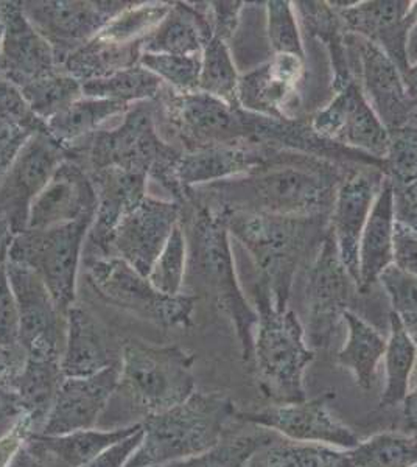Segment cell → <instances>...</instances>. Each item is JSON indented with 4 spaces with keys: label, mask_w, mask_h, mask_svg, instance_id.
Instances as JSON below:
<instances>
[{
    "label": "cell",
    "mask_w": 417,
    "mask_h": 467,
    "mask_svg": "<svg viewBox=\"0 0 417 467\" xmlns=\"http://www.w3.org/2000/svg\"><path fill=\"white\" fill-rule=\"evenodd\" d=\"M195 357L180 346L141 340L122 345L119 382L99 429L111 431L164 413L195 393Z\"/></svg>",
    "instance_id": "obj_1"
},
{
    "label": "cell",
    "mask_w": 417,
    "mask_h": 467,
    "mask_svg": "<svg viewBox=\"0 0 417 467\" xmlns=\"http://www.w3.org/2000/svg\"><path fill=\"white\" fill-rule=\"evenodd\" d=\"M343 180L333 162L304 154L287 164L201 189H209L212 193L211 200L204 202L229 211L322 217L332 211L335 193Z\"/></svg>",
    "instance_id": "obj_2"
},
{
    "label": "cell",
    "mask_w": 417,
    "mask_h": 467,
    "mask_svg": "<svg viewBox=\"0 0 417 467\" xmlns=\"http://www.w3.org/2000/svg\"><path fill=\"white\" fill-rule=\"evenodd\" d=\"M70 153L88 171H139L162 187L172 202L181 206L191 202L192 192L185 191L176 178V162L182 150L167 142L159 131L156 100L132 105L116 125L101 128L70 149Z\"/></svg>",
    "instance_id": "obj_3"
},
{
    "label": "cell",
    "mask_w": 417,
    "mask_h": 467,
    "mask_svg": "<svg viewBox=\"0 0 417 467\" xmlns=\"http://www.w3.org/2000/svg\"><path fill=\"white\" fill-rule=\"evenodd\" d=\"M187 204L192 206L189 235L185 234L189 250L187 275L198 277L217 297L218 306L235 326L242 358L251 365L259 318L238 281L226 213L222 207L209 202L200 204L191 200Z\"/></svg>",
    "instance_id": "obj_4"
},
{
    "label": "cell",
    "mask_w": 417,
    "mask_h": 467,
    "mask_svg": "<svg viewBox=\"0 0 417 467\" xmlns=\"http://www.w3.org/2000/svg\"><path fill=\"white\" fill-rule=\"evenodd\" d=\"M253 307L259 319L251 365L260 393L273 405L306 400L304 376L315 352L307 345L304 326L290 308H276L264 282L254 285Z\"/></svg>",
    "instance_id": "obj_5"
},
{
    "label": "cell",
    "mask_w": 417,
    "mask_h": 467,
    "mask_svg": "<svg viewBox=\"0 0 417 467\" xmlns=\"http://www.w3.org/2000/svg\"><path fill=\"white\" fill-rule=\"evenodd\" d=\"M223 209V207H222ZM227 229L231 237L248 251L260 282L270 288L276 308L288 307L296 271L310 250V244L321 242L319 237L324 217H288L275 213L229 211ZM326 235V234H324Z\"/></svg>",
    "instance_id": "obj_6"
},
{
    "label": "cell",
    "mask_w": 417,
    "mask_h": 467,
    "mask_svg": "<svg viewBox=\"0 0 417 467\" xmlns=\"http://www.w3.org/2000/svg\"><path fill=\"white\" fill-rule=\"evenodd\" d=\"M233 399L195 391L184 402L142 422V442L127 467H158L209 451L237 424Z\"/></svg>",
    "instance_id": "obj_7"
},
{
    "label": "cell",
    "mask_w": 417,
    "mask_h": 467,
    "mask_svg": "<svg viewBox=\"0 0 417 467\" xmlns=\"http://www.w3.org/2000/svg\"><path fill=\"white\" fill-rule=\"evenodd\" d=\"M162 138L182 151L251 144L249 112L204 94H178L165 86L156 99Z\"/></svg>",
    "instance_id": "obj_8"
},
{
    "label": "cell",
    "mask_w": 417,
    "mask_h": 467,
    "mask_svg": "<svg viewBox=\"0 0 417 467\" xmlns=\"http://www.w3.org/2000/svg\"><path fill=\"white\" fill-rule=\"evenodd\" d=\"M92 222L48 229H26L15 235L8 261L32 268L68 317L77 304V281L83 265L86 237Z\"/></svg>",
    "instance_id": "obj_9"
},
{
    "label": "cell",
    "mask_w": 417,
    "mask_h": 467,
    "mask_svg": "<svg viewBox=\"0 0 417 467\" xmlns=\"http://www.w3.org/2000/svg\"><path fill=\"white\" fill-rule=\"evenodd\" d=\"M86 276L99 296L114 307L161 327H189L195 310L193 295H164L148 277L117 257L83 262Z\"/></svg>",
    "instance_id": "obj_10"
},
{
    "label": "cell",
    "mask_w": 417,
    "mask_h": 467,
    "mask_svg": "<svg viewBox=\"0 0 417 467\" xmlns=\"http://www.w3.org/2000/svg\"><path fill=\"white\" fill-rule=\"evenodd\" d=\"M132 4L125 0H24L21 6L63 66L70 55L92 41L108 22Z\"/></svg>",
    "instance_id": "obj_11"
},
{
    "label": "cell",
    "mask_w": 417,
    "mask_h": 467,
    "mask_svg": "<svg viewBox=\"0 0 417 467\" xmlns=\"http://www.w3.org/2000/svg\"><path fill=\"white\" fill-rule=\"evenodd\" d=\"M5 266L19 317V346L28 358L61 361L68 317L32 268L11 261Z\"/></svg>",
    "instance_id": "obj_12"
},
{
    "label": "cell",
    "mask_w": 417,
    "mask_h": 467,
    "mask_svg": "<svg viewBox=\"0 0 417 467\" xmlns=\"http://www.w3.org/2000/svg\"><path fill=\"white\" fill-rule=\"evenodd\" d=\"M357 288L339 259L330 233L319 244L317 257L307 277V345L312 349H328L332 345L344 312L350 310L352 293Z\"/></svg>",
    "instance_id": "obj_13"
},
{
    "label": "cell",
    "mask_w": 417,
    "mask_h": 467,
    "mask_svg": "<svg viewBox=\"0 0 417 467\" xmlns=\"http://www.w3.org/2000/svg\"><path fill=\"white\" fill-rule=\"evenodd\" d=\"M72 153L50 133L33 134L0 181V215L11 231L24 233L33 202L47 186L53 173Z\"/></svg>",
    "instance_id": "obj_14"
},
{
    "label": "cell",
    "mask_w": 417,
    "mask_h": 467,
    "mask_svg": "<svg viewBox=\"0 0 417 467\" xmlns=\"http://www.w3.org/2000/svg\"><path fill=\"white\" fill-rule=\"evenodd\" d=\"M337 394L326 391L321 396L293 404L273 405L257 411H238V422L257 425L275 431L286 440L310 442L350 451L359 446V436L337 420L330 411V402Z\"/></svg>",
    "instance_id": "obj_15"
},
{
    "label": "cell",
    "mask_w": 417,
    "mask_h": 467,
    "mask_svg": "<svg viewBox=\"0 0 417 467\" xmlns=\"http://www.w3.org/2000/svg\"><path fill=\"white\" fill-rule=\"evenodd\" d=\"M310 127L328 142L381 162L390 147V131L370 108L355 78L335 89L333 100L312 117Z\"/></svg>",
    "instance_id": "obj_16"
},
{
    "label": "cell",
    "mask_w": 417,
    "mask_h": 467,
    "mask_svg": "<svg viewBox=\"0 0 417 467\" xmlns=\"http://www.w3.org/2000/svg\"><path fill=\"white\" fill-rule=\"evenodd\" d=\"M181 220L180 202L147 195L117 224L109 242V257L120 259L148 277Z\"/></svg>",
    "instance_id": "obj_17"
},
{
    "label": "cell",
    "mask_w": 417,
    "mask_h": 467,
    "mask_svg": "<svg viewBox=\"0 0 417 467\" xmlns=\"http://www.w3.org/2000/svg\"><path fill=\"white\" fill-rule=\"evenodd\" d=\"M301 156L293 151L255 144L191 150L181 153L176 162V178L185 191L192 192L198 187L251 175L273 165L287 164Z\"/></svg>",
    "instance_id": "obj_18"
},
{
    "label": "cell",
    "mask_w": 417,
    "mask_h": 467,
    "mask_svg": "<svg viewBox=\"0 0 417 467\" xmlns=\"http://www.w3.org/2000/svg\"><path fill=\"white\" fill-rule=\"evenodd\" d=\"M385 173L379 167H366L344 176L339 182L332 211L330 228L339 259L359 288V248L361 234L379 195Z\"/></svg>",
    "instance_id": "obj_19"
},
{
    "label": "cell",
    "mask_w": 417,
    "mask_h": 467,
    "mask_svg": "<svg viewBox=\"0 0 417 467\" xmlns=\"http://www.w3.org/2000/svg\"><path fill=\"white\" fill-rule=\"evenodd\" d=\"M96 209V186L89 171L79 161L69 158L59 165L47 186L33 202L26 229L92 222Z\"/></svg>",
    "instance_id": "obj_20"
},
{
    "label": "cell",
    "mask_w": 417,
    "mask_h": 467,
    "mask_svg": "<svg viewBox=\"0 0 417 467\" xmlns=\"http://www.w3.org/2000/svg\"><path fill=\"white\" fill-rule=\"evenodd\" d=\"M350 44H354L359 61V85L370 108L390 133L407 127L417 109V101L408 94L401 70L383 50L365 37L355 35Z\"/></svg>",
    "instance_id": "obj_21"
},
{
    "label": "cell",
    "mask_w": 417,
    "mask_h": 467,
    "mask_svg": "<svg viewBox=\"0 0 417 467\" xmlns=\"http://www.w3.org/2000/svg\"><path fill=\"white\" fill-rule=\"evenodd\" d=\"M4 37L0 48V80L22 89L32 81L61 69L50 44L33 27L21 2H0Z\"/></svg>",
    "instance_id": "obj_22"
},
{
    "label": "cell",
    "mask_w": 417,
    "mask_h": 467,
    "mask_svg": "<svg viewBox=\"0 0 417 467\" xmlns=\"http://www.w3.org/2000/svg\"><path fill=\"white\" fill-rule=\"evenodd\" d=\"M96 186L97 209L86 237L83 262L109 257L117 224L148 195V176L122 169L89 171Z\"/></svg>",
    "instance_id": "obj_23"
},
{
    "label": "cell",
    "mask_w": 417,
    "mask_h": 467,
    "mask_svg": "<svg viewBox=\"0 0 417 467\" xmlns=\"http://www.w3.org/2000/svg\"><path fill=\"white\" fill-rule=\"evenodd\" d=\"M119 382V363L88 378H64L41 435L90 431L100 424Z\"/></svg>",
    "instance_id": "obj_24"
},
{
    "label": "cell",
    "mask_w": 417,
    "mask_h": 467,
    "mask_svg": "<svg viewBox=\"0 0 417 467\" xmlns=\"http://www.w3.org/2000/svg\"><path fill=\"white\" fill-rule=\"evenodd\" d=\"M304 61L295 55H273L270 61L240 75L238 107L257 116L296 119L291 107L306 74Z\"/></svg>",
    "instance_id": "obj_25"
},
{
    "label": "cell",
    "mask_w": 417,
    "mask_h": 467,
    "mask_svg": "<svg viewBox=\"0 0 417 467\" xmlns=\"http://www.w3.org/2000/svg\"><path fill=\"white\" fill-rule=\"evenodd\" d=\"M122 346L117 348L105 324L90 310L75 304L68 312V332L61 369L64 378H88L105 371L120 360Z\"/></svg>",
    "instance_id": "obj_26"
},
{
    "label": "cell",
    "mask_w": 417,
    "mask_h": 467,
    "mask_svg": "<svg viewBox=\"0 0 417 467\" xmlns=\"http://www.w3.org/2000/svg\"><path fill=\"white\" fill-rule=\"evenodd\" d=\"M396 218V191L391 180L385 176L360 240V293L368 292L379 282L381 273L392 265Z\"/></svg>",
    "instance_id": "obj_27"
},
{
    "label": "cell",
    "mask_w": 417,
    "mask_h": 467,
    "mask_svg": "<svg viewBox=\"0 0 417 467\" xmlns=\"http://www.w3.org/2000/svg\"><path fill=\"white\" fill-rule=\"evenodd\" d=\"M142 429V424L122 429H90L64 435L26 436V446L44 467H85L108 447Z\"/></svg>",
    "instance_id": "obj_28"
},
{
    "label": "cell",
    "mask_w": 417,
    "mask_h": 467,
    "mask_svg": "<svg viewBox=\"0 0 417 467\" xmlns=\"http://www.w3.org/2000/svg\"><path fill=\"white\" fill-rule=\"evenodd\" d=\"M172 2L170 10L143 43V54L200 57L214 36L207 4Z\"/></svg>",
    "instance_id": "obj_29"
},
{
    "label": "cell",
    "mask_w": 417,
    "mask_h": 467,
    "mask_svg": "<svg viewBox=\"0 0 417 467\" xmlns=\"http://www.w3.org/2000/svg\"><path fill=\"white\" fill-rule=\"evenodd\" d=\"M64 380L61 361L39 360L26 357L17 376L13 393L21 405L30 435L43 431L44 422L55 404Z\"/></svg>",
    "instance_id": "obj_30"
},
{
    "label": "cell",
    "mask_w": 417,
    "mask_h": 467,
    "mask_svg": "<svg viewBox=\"0 0 417 467\" xmlns=\"http://www.w3.org/2000/svg\"><path fill=\"white\" fill-rule=\"evenodd\" d=\"M348 338L337 354V363L354 376L357 387L370 391L374 387L377 367L385 356L386 338L372 324L354 314L344 312Z\"/></svg>",
    "instance_id": "obj_31"
},
{
    "label": "cell",
    "mask_w": 417,
    "mask_h": 467,
    "mask_svg": "<svg viewBox=\"0 0 417 467\" xmlns=\"http://www.w3.org/2000/svg\"><path fill=\"white\" fill-rule=\"evenodd\" d=\"M130 108L119 101L83 96L48 120V133L70 151L108 123L119 120Z\"/></svg>",
    "instance_id": "obj_32"
},
{
    "label": "cell",
    "mask_w": 417,
    "mask_h": 467,
    "mask_svg": "<svg viewBox=\"0 0 417 467\" xmlns=\"http://www.w3.org/2000/svg\"><path fill=\"white\" fill-rule=\"evenodd\" d=\"M277 438L275 431L238 422L209 451L158 467H249L254 457Z\"/></svg>",
    "instance_id": "obj_33"
},
{
    "label": "cell",
    "mask_w": 417,
    "mask_h": 467,
    "mask_svg": "<svg viewBox=\"0 0 417 467\" xmlns=\"http://www.w3.org/2000/svg\"><path fill=\"white\" fill-rule=\"evenodd\" d=\"M385 388L381 409L403 404L410 393V380L416 367L417 343L396 315H390V337L386 340Z\"/></svg>",
    "instance_id": "obj_34"
},
{
    "label": "cell",
    "mask_w": 417,
    "mask_h": 467,
    "mask_svg": "<svg viewBox=\"0 0 417 467\" xmlns=\"http://www.w3.org/2000/svg\"><path fill=\"white\" fill-rule=\"evenodd\" d=\"M165 86L156 75L138 64L130 69L83 83V96L119 101L132 107L141 101L156 100Z\"/></svg>",
    "instance_id": "obj_35"
},
{
    "label": "cell",
    "mask_w": 417,
    "mask_h": 467,
    "mask_svg": "<svg viewBox=\"0 0 417 467\" xmlns=\"http://www.w3.org/2000/svg\"><path fill=\"white\" fill-rule=\"evenodd\" d=\"M249 467H352L348 451L277 438L254 457Z\"/></svg>",
    "instance_id": "obj_36"
},
{
    "label": "cell",
    "mask_w": 417,
    "mask_h": 467,
    "mask_svg": "<svg viewBox=\"0 0 417 467\" xmlns=\"http://www.w3.org/2000/svg\"><path fill=\"white\" fill-rule=\"evenodd\" d=\"M352 467H417V436L383 431L348 451Z\"/></svg>",
    "instance_id": "obj_37"
},
{
    "label": "cell",
    "mask_w": 417,
    "mask_h": 467,
    "mask_svg": "<svg viewBox=\"0 0 417 467\" xmlns=\"http://www.w3.org/2000/svg\"><path fill=\"white\" fill-rule=\"evenodd\" d=\"M240 74L229 44L212 36L201 54L200 92L238 107L237 89Z\"/></svg>",
    "instance_id": "obj_38"
},
{
    "label": "cell",
    "mask_w": 417,
    "mask_h": 467,
    "mask_svg": "<svg viewBox=\"0 0 417 467\" xmlns=\"http://www.w3.org/2000/svg\"><path fill=\"white\" fill-rule=\"evenodd\" d=\"M21 90L33 111L48 122L83 97V83L58 69L28 83Z\"/></svg>",
    "instance_id": "obj_39"
},
{
    "label": "cell",
    "mask_w": 417,
    "mask_h": 467,
    "mask_svg": "<svg viewBox=\"0 0 417 467\" xmlns=\"http://www.w3.org/2000/svg\"><path fill=\"white\" fill-rule=\"evenodd\" d=\"M187 262H189V250H187V237L181 223L173 229V233L167 240L164 248L161 251L153 268L148 275V281L153 284L154 288L164 295H181L187 277Z\"/></svg>",
    "instance_id": "obj_40"
},
{
    "label": "cell",
    "mask_w": 417,
    "mask_h": 467,
    "mask_svg": "<svg viewBox=\"0 0 417 467\" xmlns=\"http://www.w3.org/2000/svg\"><path fill=\"white\" fill-rule=\"evenodd\" d=\"M141 66L178 94H191L200 88V57L142 54Z\"/></svg>",
    "instance_id": "obj_41"
},
{
    "label": "cell",
    "mask_w": 417,
    "mask_h": 467,
    "mask_svg": "<svg viewBox=\"0 0 417 467\" xmlns=\"http://www.w3.org/2000/svg\"><path fill=\"white\" fill-rule=\"evenodd\" d=\"M266 33L273 55H295L306 59L297 15L291 2H266Z\"/></svg>",
    "instance_id": "obj_42"
},
{
    "label": "cell",
    "mask_w": 417,
    "mask_h": 467,
    "mask_svg": "<svg viewBox=\"0 0 417 467\" xmlns=\"http://www.w3.org/2000/svg\"><path fill=\"white\" fill-rule=\"evenodd\" d=\"M383 173L396 189L417 181V127L407 125L390 133V147L383 158Z\"/></svg>",
    "instance_id": "obj_43"
},
{
    "label": "cell",
    "mask_w": 417,
    "mask_h": 467,
    "mask_svg": "<svg viewBox=\"0 0 417 467\" xmlns=\"http://www.w3.org/2000/svg\"><path fill=\"white\" fill-rule=\"evenodd\" d=\"M379 284L391 303L392 314L412 337H417V277L390 265L381 273Z\"/></svg>",
    "instance_id": "obj_44"
},
{
    "label": "cell",
    "mask_w": 417,
    "mask_h": 467,
    "mask_svg": "<svg viewBox=\"0 0 417 467\" xmlns=\"http://www.w3.org/2000/svg\"><path fill=\"white\" fill-rule=\"evenodd\" d=\"M0 120L30 136L48 133L47 122L33 111L22 90L5 80H0Z\"/></svg>",
    "instance_id": "obj_45"
},
{
    "label": "cell",
    "mask_w": 417,
    "mask_h": 467,
    "mask_svg": "<svg viewBox=\"0 0 417 467\" xmlns=\"http://www.w3.org/2000/svg\"><path fill=\"white\" fill-rule=\"evenodd\" d=\"M5 265L0 266V345L19 346V317Z\"/></svg>",
    "instance_id": "obj_46"
},
{
    "label": "cell",
    "mask_w": 417,
    "mask_h": 467,
    "mask_svg": "<svg viewBox=\"0 0 417 467\" xmlns=\"http://www.w3.org/2000/svg\"><path fill=\"white\" fill-rule=\"evenodd\" d=\"M392 265L417 277V234L399 218L394 226Z\"/></svg>",
    "instance_id": "obj_47"
},
{
    "label": "cell",
    "mask_w": 417,
    "mask_h": 467,
    "mask_svg": "<svg viewBox=\"0 0 417 467\" xmlns=\"http://www.w3.org/2000/svg\"><path fill=\"white\" fill-rule=\"evenodd\" d=\"M244 2H211L207 4V13L211 21L214 36L229 43L240 22V13L244 11Z\"/></svg>",
    "instance_id": "obj_48"
},
{
    "label": "cell",
    "mask_w": 417,
    "mask_h": 467,
    "mask_svg": "<svg viewBox=\"0 0 417 467\" xmlns=\"http://www.w3.org/2000/svg\"><path fill=\"white\" fill-rule=\"evenodd\" d=\"M143 431H136L127 436L125 440L119 441L116 444L108 447L100 451L92 462H88L85 467H127L132 455L136 453L141 442H142Z\"/></svg>",
    "instance_id": "obj_49"
},
{
    "label": "cell",
    "mask_w": 417,
    "mask_h": 467,
    "mask_svg": "<svg viewBox=\"0 0 417 467\" xmlns=\"http://www.w3.org/2000/svg\"><path fill=\"white\" fill-rule=\"evenodd\" d=\"M30 138H32L30 134L24 133L21 130L10 127L0 120V181Z\"/></svg>",
    "instance_id": "obj_50"
},
{
    "label": "cell",
    "mask_w": 417,
    "mask_h": 467,
    "mask_svg": "<svg viewBox=\"0 0 417 467\" xmlns=\"http://www.w3.org/2000/svg\"><path fill=\"white\" fill-rule=\"evenodd\" d=\"M26 360V354L21 346L0 345V388L13 391Z\"/></svg>",
    "instance_id": "obj_51"
},
{
    "label": "cell",
    "mask_w": 417,
    "mask_h": 467,
    "mask_svg": "<svg viewBox=\"0 0 417 467\" xmlns=\"http://www.w3.org/2000/svg\"><path fill=\"white\" fill-rule=\"evenodd\" d=\"M24 420V413L15 393L0 388V438L11 433Z\"/></svg>",
    "instance_id": "obj_52"
},
{
    "label": "cell",
    "mask_w": 417,
    "mask_h": 467,
    "mask_svg": "<svg viewBox=\"0 0 417 467\" xmlns=\"http://www.w3.org/2000/svg\"><path fill=\"white\" fill-rule=\"evenodd\" d=\"M30 435V429L26 420L8 435L0 438V467H6L15 458L17 451L24 446L26 436Z\"/></svg>",
    "instance_id": "obj_53"
},
{
    "label": "cell",
    "mask_w": 417,
    "mask_h": 467,
    "mask_svg": "<svg viewBox=\"0 0 417 467\" xmlns=\"http://www.w3.org/2000/svg\"><path fill=\"white\" fill-rule=\"evenodd\" d=\"M403 420L405 427L412 431V435L417 436V383L412 391L408 393L403 400Z\"/></svg>",
    "instance_id": "obj_54"
},
{
    "label": "cell",
    "mask_w": 417,
    "mask_h": 467,
    "mask_svg": "<svg viewBox=\"0 0 417 467\" xmlns=\"http://www.w3.org/2000/svg\"><path fill=\"white\" fill-rule=\"evenodd\" d=\"M396 191V189H394ZM396 217L417 234V209L396 193Z\"/></svg>",
    "instance_id": "obj_55"
},
{
    "label": "cell",
    "mask_w": 417,
    "mask_h": 467,
    "mask_svg": "<svg viewBox=\"0 0 417 467\" xmlns=\"http://www.w3.org/2000/svg\"><path fill=\"white\" fill-rule=\"evenodd\" d=\"M15 240V233L11 231L10 224L5 218L0 215V266L5 265L10 254L11 244Z\"/></svg>",
    "instance_id": "obj_56"
},
{
    "label": "cell",
    "mask_w": 417,
    "mask_h": 467,
    "mask_svg": "<svg viewBox=\"0 0 417 467\" xmlns=\"http://www.w3.org/2000/svg\"><path fill=\"white\" fill-rule=\"evenodd\" d=\"M6 467H44L41 462H37V458L33 455L32 451H28L24 442V446L17 451L15 458L11 460L10 464Z\"/></svg>",
    "instance_id": "obj_57"
},
{
    "label": "cell",
    "mask_w": 417,
    "mask_h": 467,
    "mask_svg": "<svg viewBox=\"0 0 417 467\" xmlns=\"http://www.w3.org/2000/svg\"><path fill=\"white\" fill-rule=\"evenodd\" d=\"M403 83L407 86L408 94L412 100L417 101V63L410 64L408 69L401 74Z\"/></svg>",
    "instance_id": "obj_58"
},
{
    "label": "cell",
    "mask_w": 417,
    "mask_h": 467,
    "mask_svg": "<svg viewBox=\"0 0 417 467\" xmlns=\"http://www.w3.org/2000/svg\"><path fill=\"white\" fill-rule=\"evenodd\" d=\"M394 189H396V187H394ZM396 193L399 197L403 198L405 202H410L412 207H416L417 209V181L412 182L410 186L396 189Z\"/></svg>",
    "instance_id": "obj_59"
},
{
    "label": "cell",
    "mask_w": 417,
    "mask_h": 467,
    "mask_svg": "<svg viewBox=\"0 0 417 467\" xmlns=\"http://www.w3.org/2000/svg\"><path fill=\"white\" fill-rule=\"evenodd\" d=\"M2 37H4V19H2V8H0V48H2Z\"/></svg>",
    "instance_id": "obj_60"
},
{
    "label": "cell",
    "mask_w": 417,
    "mask_h": 467,
    "mask_svg": "<svg viewBox=\"0 0 417 467\" xmlns=\"http://www.w3.org/2000/svg\"><path fill=\"white\" fill-rule=\"evenodd\" d=\"M408 125H414V127H417V109L414 111V114H412V120H410Z\"/></svg>",
    "instance_id": "obj_61"
},
{
    "label": "cell",
    "mask_w": 417,
    "mask_h": 467,
    "mask_svg": "<svg viewBox=\"0 0 417 467\" xmlns=\"http://www.w3.org/2000/svg\"><path fill=\"white\" fill-rule=\"evenodd\" d=\"M414 340H416V343H417V337H414Z\"/></svg>",
    "instance_id": "obj_62"
}]
</instances>
